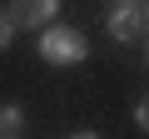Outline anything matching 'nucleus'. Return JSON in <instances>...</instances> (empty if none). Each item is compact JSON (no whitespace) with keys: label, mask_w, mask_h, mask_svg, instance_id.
<instances>
[{"label":"nucleus","mask_w":149,"mask_h":139,"mask_svg":"<svg viewBox=\"0 0 149 139\" xmlns=\"http://www.w3.org/2000/svg\"><path fill=\"white\" fill-rule=\"evenodd\" d=\"M85 55H90V45H85V35L74 30V25L40 30V60H50V65H80Z\"/></svg>","instance_id":"f257e3e1"},{"label":"nucleus","mask_w":149,"mask_h":139,"mask_svg":"<svg viewBox=\"0 0 149 139\" xmlns=\"http://www.w3.org/2000/svg\"><path fill=\"white\" fill-rule=\"evenodd\" d=\"M5 15H10V25H15V30H35V35H40V30H50V25H55L60 0H10V10H5Z\"/></svg>","instance_id":"f03ea898"},{"label":"nucleus","mask_w":149,"mask_h":139,"mask_svg":"<svg viewBox=\"0 0 149 139\" xmlns=\"http://www.w3.org/2000/svg\"><path fill=\"white\" fill-rule=\"evenodd\" d=\"M144 25H149V20H144V5H114V10H109V20H104V30H109L119 45L139 40V35H144Z\"/></svg>","instance_id":"7ed1b4c3"},{"label":"nucleus","mask_w":149,"mask_h":139,"mask_svg":"<svg viewBox=\"0 0 149 139\" xmlns=\"http://www.w3.org/2000/svg\"><path fill=\"white\" fill-rule=\"evenodd\" d=\"M20 119H25L20 104H0V134H20Z\"/></svg>","instance_id":"20e7f679"},{"label":"nucleus","mask_w":149,"mask_h":139,"mask_svg":"<svg viewBox=\"0 0 149 139\" xmlns=\"http://www.w3.org/2000/svg\"><path fill=\"white\" fill-rule=\"evenodd\" d=\"M10 40H15V25H10V15H0V50H10Z\"/></svg>","instance_id":"39448f33"},{"label":"nucleus","mask_w":149,"mask_h":139,"mask_svg":"<svg viewBox=\"0 0 149 139\" xmlns=\"http://www.w3.org/2000/svg\"><path fill=\"white\" fill-rule=\"evenodd\" d=\"M134 124H139V129H149V95L134 104Z\"/></svg>","instance_id":"423d86ee"},{"label":"nucleus","mask_w":149,"mask_h":139,"mask_svg":"<svg viewBox=\"0 0 149 139\" xmlns=\"http://www.w3.org/2000/svg\"><path fill=\"white\" fill-rule=\"evenodd\" d=\"M119 5H144V0H119Z\"/></svg>","instance_id":"0eeeda50"},{"label":"nucleus","mask_w":149,"mask_h":139,"mask_svg":"<svg viewBox=\"0 0 149 139\" xmlns=\"http://www.w3.org/2000/svg\"><path fill=\"white\" fill-rule=\"evenodd\" d=\"M74 139H100V134H74Z\"/></svg>","instance_id":"6e6552de"},{"label":"nucleus","mask_w":149,"mask_h":139,"mask_svg":"<svg viewBox=\"0 0 149 139\" xmlns=\"http://www.w3.org/2000/svg\"><path fill=\"white\" fill-rule=\"evenodd\" d=\"M0 139H20V134H0Z\"/></svg>","instance_id":"1a4fd4ad"},{"label":"nucleus","mask_w":149,"mask_h":139,"mask_svg":"<svg viewBox=\"0 0 149 139\" xmlns=\"http://www.w3.org/2000/svg\"><path fill=\"white\" fill-rule=\"evenodd\" d=\"M144 20H149V5H144Z\"/></svg>","instance_id":"9d476101"}]
</instances>
